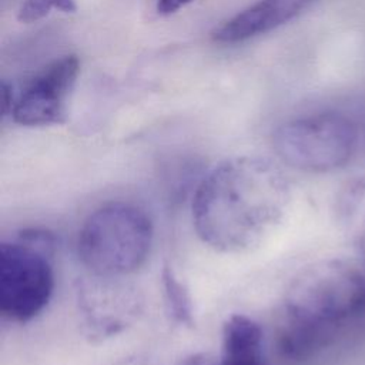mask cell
<instances>
[{
  "instance_id": "obj_1",
  "label": "cell",
  "mask_w": 365,
  "mask_h": 365,
  "mask_svg": "<svg viewBox=\"0 0 365 365\" xmlns=\"http://www.w3.org/2000/svg\"><path fill=\"white\" fill-rule=\"evenodd\" d=\"M288 202L289 185L277 164L262 157H235L215 165L197 185L192 222L211 248L247 252L278 227Z\"/></svg>"
},
{
  "instance_id": "obj_2",
  "label": "cell",
  "mask_w": 365,
  "mask_h": 365,
  "mask_svg": "<svg viewBox=\"0 0 365 365\" xmlns=\"http://www.w3.org/2000/svg\"><path fill=\"white\" fill-rule=\"evenodd\" d=\"M365 311V271L338 258L302 268L288 284L278 321V348L292 361L321 349L336 325Z\"/></svg>"
},
{
  "instance_id": "obj_3",
  "label": "cell",
  "mask_w": 365,
  "mask_h": 365,
  "mask_svg": "<svg viewBox=\"0 0 365 365\" xmlns=\"http://www.w3.org/2000/svg\"><path fill=\"white\" fill-rule=\"evenodd\" d=\"M153 244V222L144 210L128 202H110L83 222L77 254L96 275L127 277L147 259Z\"/></svg>"
},
{
  "instance_id": "obj_4",
  "label": "cell",
  "mask_w": 365,
  "mask_h": 365,
  "mask_svg": "<svg viewBox=\"0 0 365 365\" xmlns=\"http://www.w3.org/2000/svg\"><path fill=\"white\" fill-rule=\"evenodd\" d=\"M54 237L24 230L0 245V312L17 324L36 318L54 291Z\"/></svg>"
},
{
  "instance_id": "obj_5",
  "label": "cell",
  "mask_w": 365,
  "mask_h": 365,
  "mask_svg": "<svg viewBox=\"0 0 365 365\" xmlns=\"http://www.w3.org/2000/svg\"><path fill=\"white\" fill-rule=\"evenodd\" d=\"M272 144L289 167L307 173H329L352 158L356 130L342 114L321 113L281 124Z\"/></svg>"
},
{
  "instance_id": "obj_6",
  "label": "cell",
  "mask_w": 365,
  "mask_h": 365,
  "mask_svg": "<svg viewBox=\"0 0 365 365\" xmlns=\"http://www.w3.org/2000/svg\"><path fill=\"white\" fill-rule=\"evenodd\" d=\"M76 305L84 334L111 338L133 325L143 311V295L124 277L88 274L76 284Z\"/></svg>"
},
{
  "instance_id": "obj_7",
  "label": "cell",
  "mask_w": 365,
  "mask_h": 365,
  "mask_svg": "<svg viewBox=\"0 0 365 365\" xmlns=\"http://www.w3.org/2000/svg\"><path fill=\"white\" fill-rule=\"evenodd\" d=\"M80 61L76 56H64L38 71L13 97L7 115L26 127L60 124L66 120L67 100L76 84Z\"/></svg>"
},
{
  "instance_id": "obj_8",
  "label": "cell",
  "mask_w": 365,
  "mask_h": 365,
  "mask_svg": "<svg viewBox=\"0 0 365 365\" xmlns=\"http://www.w3.org/2000/svg\"><path fill=\"white\" fill-rule=\"evenodd\" d=\"M317 0H259L212 31L218 43H238L268 33L302 14Z\"/></svg>"
},
{
  "instance_id": "obj_9",
  "label": "cell",
  "mask_w": 365,
  "mask_h": 365,
  "mask_svg": "<svg viewBox=\"0 0 365 365\" xmlns=\"http://www.w3.org/2000/svg\"><path fill=\"white\" fill-rule=\"evenodd\" d=\"M218 365H267L264 334L258 322L242 314L227 318Z\"/></svg>"
},
{
  "instance_id": "obj_10",
  "label": "cell",
  "mask_w": 365,
  "mask_h": 365,
  "mask_svg": "<svg viewBox=\"0 0 365 365\" xmlns=\"http://www.w3.org/2000/svg\"><path fill=\"white\" fill-rule=\"evenodd\" d=\"M161 284L167 312L171 319L178 325L192 327L194 305L191 295L184 282H181L174 269H171V267H164L161 272Z\"/></svg>"
},
{
  "instance_id": "obj_11",
  "label": "cell",
  "mask_w": 365,
  "mask_h": 365,
  "mask_svg": "<svg viewBox=\"0 0 365 365\" xmlns=\"http://www.w3.org/2000/svg\"><path fill=\"white\" fill-rule=\"evenodd\" d=\"M53 9L74 13L77 4L76 0H24L17 11V19L20 23H34L50 14Z\"/></svg>"
},
{
  "instance_id": "obj_12",
  "label": "cell",
  "mask_w": 365,
  "mask_h": 365,
  "mask_svg": "<svg viewBox=\"0 0 365 365\" xmlns=\"http://www.w3.org/2000/svg\"><path fill=\"white\" fill-rule=\"evenodd\" d=\"M364 195H365V178H355L351 182H346V185L341 190L336 198L335 212L338 218L342 221L351 218L356 207L361 204Z\"/></svg>"
},
{
  "instance_id": "obj_13",
  "label": "cell",
  "mask_w": 365,
  "mask_h": 365,
  "mask_svg": "<svg viewBox=\"0 0 365 365\" xmlns=\"http://www.w3.org/2000/svg\"><path fill=\"white\" fill-rule=\"evenodd\" d=\"M178 365H218V359H215L210 354L198 352V354H191L185 356L184 359L180 361Z\"/></svg>"
},
{
  "instance_id": "obj_14",
  "label": "cell",
  "mask_w": 365,
  "mask_h": 365,
  "mask_svg": "<svg viewBox=\"0 0 365 365\" xmlns=\"http://www.w3.org/2000/svg\"><path fill=\"white\" fill-rule=\"evenodd\" d=\"M113 365H158V362L147 354H133L118 359Z\"/></svg>"
},
{
  "instance_id": "obj_15",
  "label": "cell",
  "mask_w": 365,
  "mask_h": 365,
  "mask_svg": "<svg viewBox=\"0 0 365 365\" xmlns=\"http://www.w3.org/2000/svg\"><path fill=\"white\" fill-rule=\"evenodd\" d=\"M192 0H158L157 1V11L163 16H168L184 7L185 4L191 3Z\"/></svg>"
},
{
  "instance_id": "obj_16",
  "label": "cell",
  "mask_w": 365,
  "mask_h": 365,
  "mask_svg": "<svg viewBox=\"0 0 365 365\" xmlns=\"http://www.w3.org/2000/svg\"><path fill=\"white\" fill-rule=\"evenodd\" d=\"M355 247H356V252L362 261V264L365 265V217L359 225V230L356 232V238H355Z\"/></svg>"
}]
</instances>
